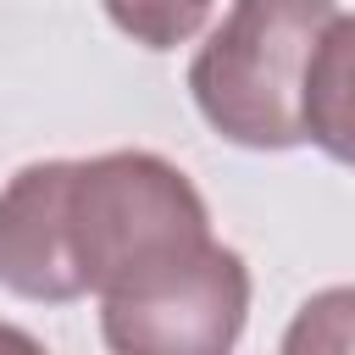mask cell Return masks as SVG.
<instances>
[{
    "label": "cell",
    "mask_w": 355,
    "mask_h": 355,
    "mask_svg": "<svg viewBox=\"0 0 355 355\" xmlns=\"http://www.w3.org/2000/svg\"><path fill=\"white\" fill-rule=\"evenodd\" d=\"M250 316V266L205 239L144 277L100 294V333L116 355H222Z\"/></svg>",
    "instance_id": "3"
},
{
    "label": "cell",
    "mask_w": 355,
    "mask_h": 355,
    "mask_svg": "<svg viewBox=\"0 0 355 355\" xmlns=\"http://www.w3.org/2000/svg\"><path fill=\"white\" fill-rule=\"evenodd\" d=\"M322 349H355V288H322L300 305V316L283 333V355H322Z\"/></svg>",
    "instance_id": "6"
},
{
    "label": "cell",
    "mask_w": 355,
    "mask_h": 355,
    "mask_svg": "<svg viewBox=\"0 0 355 355\" xmlns=\"http://www.w3.org/2000/svg\"><path fill=\"white\" fill-rule=\"evenodd\" d=\"M338 0H233L189 61V94L211 133L244 150L305 144V67Z\"/></svg>",
    "instance_id": "2"
},
{
    "label": "cell",
    "mask_w": 355,
    "mask_h": 355,
    "mask_svg": "<svg viewBox=\"0 0 355 355\" xmlns=\"http://www.w3.org/2000/svg\"><path fill=\"white\" fill-rule=\"evenodd\" d=\"M105 17L144 50H178L189 44L205 17H211V0H100Z\"/></svg>",
    "instance_id": "5"
},
{
    "label": "cell",
    "mask_w": 355,
    "mask_h": 355,
    "mask_svg": "<svg viewBox=\"0 0 355 355\" xmlns=\"http://www.w3.org/2000/svg\"><path fill=\"white\" fill-rule=\"evenodd\" d=\"M205 239L200 189L155 150L28 161L0 189V288L33 305L100 300Z\"/></svg>",
    "instance_id": "1"
},
{
    "label": "cell",
    "mask_w": 355,
    "mask_h": 355,
    "mask_svg": "<svg viewBox=\"0 0 355 355\" xmlns=\"http://www.w3.org/2000/svg\"><path fill=\"white\" fill-rule=\"evenodd\" d=\"M300 122L322 155H333L338 166H355V17L344 11L322 28L311 50Z\"/></svg>",
    "instance_id": "4"
}]
</instances>
